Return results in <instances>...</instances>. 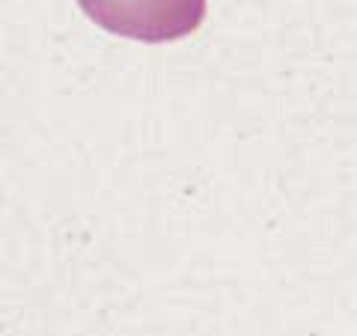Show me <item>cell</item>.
I'll use <instances>...</instances> for the list:
<instances>
[{
    "instance_id": "6da1fadb",
    "label": "cell",
    "mask_w": 357,
    "mask_h": 336,
    "mask_svg": "<svg viewBox=\"0 0 357 336\" xmlns=\"http://www.w3.org/2000/svg\"><path fill=\"white\" fill-rule=\"evenodd\" d=\"M81 9L116 36L173 42L203 24L206 0H77Z\"/></svg>"
}]
</instances>
